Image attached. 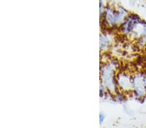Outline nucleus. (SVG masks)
Wrapping results in <instances>:
<instances>
[{"label": "nucleus", "mask_w": 146, "mask_h": 128, "mask_svg": "<svg viewBox=\"0 0 146 128\" xmlns=\"http://www.w3.org/2000/svg\"><path fill=\"white\" fill-rule=\"evenodd\" d=\"M103 118H104V117H103V116L102 115H101L100 116V119H101V122H102V121L103 120Z\"/></svg>", "instance_id": "obj_1"}, {"label": "nucleus", "mask_w": 146, "mask_h": 128, "mask_svg": "<svg viewBox=\"0 0 146 128\" xmlns=\"http://www.w3.org/2000/svg\"><path fill=\"white\" fill-rule=\"evenodd\" d=\"M143 81H144V83H145V87H146V75L144 76V78H143Z\"/></svg>", "instance_id": "obj_2"}]
</instances>
